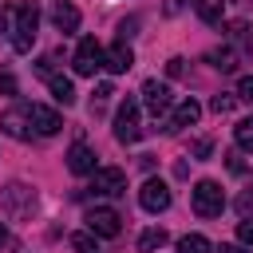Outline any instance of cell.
Returning <instances> with one entry per match:
<instances>
[{
  "mask_svg": "<svg viewBox=\"0 0 253 253\" xmlns=\"http://www.w3.org/2000/svg\"><path fill=\"white\" fill-rule=\"evenodd\" d=\"M36 28H40V8L28 0V4H20L16 16H12V47H16L20 55L32 51V43H36Z\"/></svg>",
  "mask_w": 253,
  "mask_h": 253,
  "instance_id": "obj_1",
  "label": "cell"
},
{
  "mask_svg": "<svg viewBox=\"0 0 253 253\" xmlns=\"http://www.w3.org/2000/svg\"><path fill=\"white\" fill-rule=\"evenodd\" d=\"M190 202H194V213H198V217H217V213L225 210V194H221V186H217L213 178H202V182L194 186Z\"/></svg>",
  "mask_w": 253,
  "mask_h": 253,
  "instance_id": "obj_2",
  "label": "cell"
},
{
  "mask_svg": "<svg viewBox=\"0 0 253 253\" xmlns=\"http://www.w3.org/2000/svg\"><path fill=\"white\" fill-rule=\"evenodd\" d=\"M138 134H142V126H138V99L126 95L119 103V111H115V138L119 142H134Z\"/></svg>",
  "mask_w": 253,
  "mask_h": 253,
  "instance_id": "obj_3",
  "label": "cell"
},
{
  "mask_svg": "<svg viewBox=\"0 0 253 253\" xmlns=\"http://www.w3.org/2000/svg\"><path fill=\"white\" fill-rule=\"evenodd\" d=\"M87 233H95V237H119V233H123V217H119V210H111V206H95V210H87Z\"/></svg>",
  "mask_w": 253,
  "mask_h": 253,
  "instance_id": "obj_4",
  "label": "cell"
},
{
  "mask_svg": "<svg viewBox=\"0 0 253 253\" xmlns=\"http://www.w3.org/2000/svg\"><path fill=\"white\" fill-rule=\"evenodd\" d=\"M71 67H75V75H95V71L103 67V47H99V40H95V36L79 40V47H75V59H71Z\"/></svg>",
  "mask_w": 253,
  "mask_h": 253,
  "instance_id": "obj_5",
  "label": "cell"
},
{
  "mask_svg": "<svg viewBox=\"0 0 253 253\" xmlns=\"http://www.w3.org/2000/svg\"><path fill=\"white\" fill-rule=\"evenodd\" d=\"M91 190L103 194V198H119V194H126V174L119 166H99L91 174Z\"/></svg>",
  "mask_w": 253,
  "mask_h": 253,
  "instance_id": "obj_6",
  "label": "cell"
},
{
  "mask_svg": "<svg viewBox=\"0 0 253 253\" xmlns=\"http://www.w3.org/2000/svg\"><path fill=\"white\" fill-rule=\"evenodd\" d=\"M138 202H142L146 213H162V210H170V186L162 178H146L142 190H138Z\"/></svg>",
  "mask_w": 253,
  "mask_h": 253,
  "instance_id": "obj_7",
  "label": "cell"
},
{
  "mask_svg": "<svg viewBox=\"0 0 253 253\" xmlns=\"http://www.w3.org/2000/svg\"><path fill=\"white\" fill-rule=\"evenodd\" d=\"M142 103H146V111L158 119V115H166V111H170L174 91H170L162 79H146V83H142Z\"/></svg>",
  "mask_w": 253,
  "mask_h": 253,
  "instance_id": "obj_8",
  "label": "cell"
},
{
  "mask_svg": "<svg viewBox=\"0 0 253 253\" xmlns=\"http://www.w3.org/2000/svg\"><path fill=\"white\" fill-rule=\"evenodd\" d=\"M28 123L36 126V134H55V130L63 126V119H59L51 107H43V103H32V107H28Z\"/></svg>",
  "mask_w": 253,
  "mask_h": 253,
  "instance_id": "obj_9",
  "label": "cell"
},
{
  "mask_svg": "<svg viewBox=\"0 0 253 253\" xmlns=\"http://www.w3.org/2000/svg\"><path fill=\"white\" fill-rule=\"evenodd\" d=\"M67 170L71 174H95L99 166H95V150L87 146V142H75L71 150H67Z\"/></svg>",
  "mask_w": 253,
  "mask_h": 253,
  "instance_id": "obj_10",
  "label": "cell"
},
{
  "mask_svg": "<svg viewBox=\"0 0 253 253\" xmlns=\"http://www.w3.org/2000/svg\"><path fill=\"white\" fill-rule=\"evenodd\" d=\"M103 67H107V71H115V75H123V71H130V67H134V51L119 40L111 51H103Z\"/></svg>",
  "mask_w": 253,
  "mask_h": 253,
  "instance_id": "obj_11",
  "label": "cell"
},
{
  "mask_svg": "<svg viewBox=\"0 0 253 253\" xmlns=\"http://www.w3.org/2000/svg\"><path fill=\"white\" fill-rule=\"evenodd\" d=\"M51 24H55L59 32H75V28H79V8L67 4V0H55V4H51Z\"/></svg>",
  "mask_w": 253,
  "mask_h": 253,
  "instance_id": "obj_12",
  "label": "cell"
},
{
  "mask_svg": "<svg viewBox=\"0 0 253 253\" xmlns=\"http://www.w3.org/2000/svg\"><path fill=\"white\" fill-rule=\"evenodd\" d=\"M198 115H202V107H198L194 99H182V103L174 107V115H170V126H166V130H182V126H194V123H198Z\"/></svg>",
  "mask_w": 253,
  "mask_h": 253,
  "instance_id": "obj_13",
  "label": "cell"
},
{
  "mask_svg": "<svg viewBox=\"0 0 253 253\" xmlns=\"http://www.w3.org/2000/svg\"><path fill=\"white\" fill-rule=\"evenodd\" d=\"M47 87H51V99H55V103H63V107L75 103V87H71L67 75H47Z\"/></svg>",
  "mask_w": 253,
  "mask_h": 253,
  "instance_id": "obj_14",
  "label": "cell"
},
{
  "mask_svg": "<svg viewBox=\"0 0 253 253\" xmlns=\"http://www.w3.org/2000/svg\"><path fill=\"white\" fill-rule=\"evenodd\" d=\"M24 119H28V107H16V111H8V115L0 119V126H4L12 138H32L28 126H24Z\"/></svg>",
  "mask_w": 253,
  "mask_h": 253,
  "instance_id": "obj_15",
  "label": "cell"
},
{
  "mask_svg": "<svg viewBox=\"0 0 253 253\" xmlns=\"http://www.w3.org/2000/svg\"><path fill=\"white\" fill-rule=\"evenodd\" d=\"M194 12H198L206 24H221V16H225V0H194Z\"/></svg>",
  "mask_w": 253,
  "mask_h": 253,
  "instance_id": "obj_16",
  "label": "cell"
},
{
  "mask_svg": "<svg viewBox=\"0 0 253 253\" xmlns=\"http://www.w3.org/2000/svg\"><path fill=\"white\" fill-rule=\"evenodd\" d=\"M20 194H28V198H32V190H28V186H8V190H4V206H8L12 213H28V210L36 206V202H20Z\"/></svg>",
  "mask_w": 253,
  "mask_h": 253,
  "instance_id": "obj_17",
  "label": "cell"
},
{
  "mask_svg": "<svg viewBox=\"0 0 253 253\" xmlns=\"http://www.w3.org/2000/svg\"><path fill=\"white\" fill-rule=\"evenodd\" d=\"M178 253H213V245H210L202 233H186V237L178 241Z\"/></svg>",
  "mask_w": 253,
  "mask_h": 253,
  "instance_id": "obj_18",
  "label": "cell"
},
{
  "mask_svg": "<svg viewBox=\"0 0 253 253\" xmlns=\"http://www.w3.org/2000/svg\"><path fill=\"white\" fill-rule=\"evenodd\" d=\"M166 245V229H146L142 237H138V253H154V249H162Z\"/></svg>",
  "mask_w": 253,
  "mask_h": 253,
  "instance_id": "obj_19",
  "label": "cell"
},
{
  "mask_svg": "<svg viewBox=\"0 0 253 253\" xmlns=\"http://www.w3.org/2000/svg\"><path fill=\"white\" fill-rule=\"evenodd\" d=\"M210 63H213L217 71H233V67H237V55H233L229 47H213V51H210Z\"/></svg>",
  "mask_w": 253,
  "mask_h": 253,
  "instance_id": "obj_20",
  "label": "cell"
},
{
  "mask_svg": "<svg viewBox=\"0 0 253 253\" xmlns=\"http://www.w3.org/2000/svg\"><path fill=\"white\" fill-rule=\"evenodd\" d=\"M229 36H233V43L241 47V55H249V51H253V40H249V24H241V20H237V24L229 28Z\"/></svg>",
  "mask_w": 253,
  "mask_h": 253,
  "instance_id": "obj_21",
  "label": "cell"
},
{
  "mask_svg": "<svg viewBox=\"0 0 253 253\" xmlns=\"http://www.w3.org/2000/svg\"><path fill=\"white\" fill-rule=\"evenodd\" d=\"M71 249L75 253H103L99 241H95V233H71Z\"/></svg>",
  "mask_w": 253,
  "mask_h": 253,
  "instance_id": "obj_22",
  "label": "cell"
},
{
  "mask_svg": "<svg viewBox=\"0 0 253 253\" xmlns=\"http://www.w3.org/2000/svg\"><path fill=\"white\" fill-rule=\"evenodd\" d=\"M233 138H237L241 150H253V119H241V123L233 126Z\"/></svg>",
  "mask_w": 253,
  "mask_h": 253,
  "instance_id": "obj_23",
  "label": "cell"
},
{
  "mask_svg": "<svg viewBox=\"0 0 253 253\" xmlns=\"http://www.w3.org/2000/svg\"><path fill=\"white\" fill-rule=\"evenodd\" d=\"M210 111H213V115H229V111H233V95H213V99H210Z\"/></svg>",
  "mask_w": 253,
  "mask_h": 253,
  "instance_id": "obj_24",
  "label": "cell"
},
{
  "mask_svg": "<svg viewBox=\"0 0 253 253\" xmlns=\"http://www.w3.org/2000/svg\"><path fill=\"white\" fill-rule=\"evenodd\" d=\"M237 99L253 103V75H241V79H237Z\"/></svg>",
  "mask_w": 253,
  "mask_h": 253,
  "instance_id": "obj_25",
  "label": "cell"
},
{
  "mask_svg": "<svg viewBox=\"0 0 253 253\" xmlns=\"http://www.w3.org/2000/svg\"><path fill=\"white\" fill-rule=\"evenodd\" d=\"M91 95H95V107H103V103H107V99L115 95V87H111V83H99V87H95Z\"/></svg>",
  "mask_w": 253,
  "mask_h": 253,
  "instance_id": "obj_26",
  "label": "cell"
},
{
  "mask_svg": "<svg viewBox=\"0 0 253 253\" xmlns=\"http://www.w3.org/2000/svg\"><path fill=\"white\" fill-rule=\"evenodd\" d=\"M237 237H241L245 245H253V217H245V221L237 225Z\"/></svg>",
  "mask_w": 253,
  "mask_h": 253,
  "instance_id": "obj_27",
  "label": "cell"
},
{
  "mask_svg": "<svg viewBox=\"0 0 253 253\" xmlns=\"http://www.w3.org/2000/svg\"><path fill=\"white\" fill-rule=\"evenodd\" d=\"M182 71H186V59H178V55H174V59H166V75H170V79H174V75H182Z\"/></svg>",
  "mask_w": 253,
  "mask_h": 253,
  "instance_id": "obj_28",
  "label": "cell"
},
{
  "mask_svg": "<svg viewBox=\"0 0 253 253\" xmlns=\"http://www.w3.org/2000/svg\"><path fill=\"white\" fill-rule=\"evenodd\" d=\"M210 150H213L210 138H198V142H194V158H210Z\"/></svg>",
  "mask_w": 253,
  "mask_h": 253,
  "instance_id": "obj_29",
  "label": "cell"
},
{
  "mask_svg": "<svg viewBox=\"0 0 253 253\" xmlns=\"http://www.w3.org/2000/svg\"><path fill=\"white\" fill-rule=\"evenodd\" d=\"M237 210H241V213H249V210H253V186H249V190L237 198Z\"/></svg>",
  "mask_w": 253,
  "mask_h": 253,
  "instance_id": "obj_30",
  "label": "cell"
},
{
  "mask_svg": "<svg viewBox=\"0 0 253 253\" xmlns=\"http://www.w3.org/2000/svg\"><path fill=\"white\" fill-rule=\"evenodd\" d=\"M0 91H4V95H16V79H12V75H0Z\"/></svg>",
  "mask_w": 253,
  "mask_h": 253,
  "instance_id": "obj_31",
  "label": "cell"
},
{
  "mask_svg": "<svg viewBox=\"0 0 253 253\" xmlns=\"http://www.w3.org/2000/svg\"><path fill=\"white\" fill-rule=\"evenodd\" d=\"M217 253H245V249H241V245H221Z\"/></svg>",
  "mask_w": 253,
  "mask_h": 253,
  "instance_id": "obj_32",
  "label": "cell"
},
{
  "mask_svg": "<svg viewBox=\"0 0 253 253\" xmlns=\"http://www.w3.org/2000/svg\"><path fill=\"white\" fill-rule=\"evenodd\" d=\"M4 241H8V229H4V221H0V245H4Z\"/></svg>",
  "mask_w": 253,
  "mask_h": 253,
  "instance_id": "obj_33",
  "label": "cell"
}]
</instances>
